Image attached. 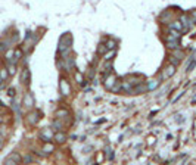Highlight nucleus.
Returning <instances> with one entry per match:
<instances>
[{"mask_svg": "<svg viewBox=\"0 0 196 165\" xmlns=\"http://www.w3.org/2000/svg\"><path fill=\"white\" fill-rule=\"evenodd\" d=\"M55 143H52L50 141H43V146H42V150H38L37 152V155H40V156H49L52 155L53 152H55Z\"/></svg>", "mask_w": 196, "mask_h": 165, "instance_id": "obj_1", "label": "nucleus"}, {"mask_svg": "<svg viewBox=\"0 0 196 165\" xmlns=\"http://www.w3.org/2000/svg\"><path fill=\"white\" fill-rule=\"evenodd\" d=\"M59 93L62 96H69L71 94V86H69V81L65 77L59 78Z\"/></svg>", "mask_w": 196, "mask_h": 165, "instance_id": "obj_2", "label": "nucleus"}, {"mask_svg": "<svg viewBox=\"0 0 196 165\" xmlns=\"http://www.w3.org/2000/svg\"><path fill=\"white\" fill-rule=\"evenodd\" d=\"M165 40H180L181 38V31H177V30H174V28H171L168 27L167 30H165Z\"/></svg>", "mask_w": 196, "mask_h": 165, "instance_id": "obj_3", "label": "nucleus"}, {"mask_svg": "<svg viewBox=\"0 0 196 165\" xmlns=\"http://www.w3.org/2000/svg\"><path fill=\"white\" fill-rule=\"evenodd\" d=\"M174 74H176V65L168 64V65L162 69V77H161V78H162V80H168V78H171Z\"/></svg>", "mask_w": 196, "mask_h": 165, "instance_id": "obj_4", "label": "nucleus"}, {"mask_svg": "<svg viewBox=\"0 0 196 165\" xmlns=\"http://www.w3.org/2000/svg\"><path fill=\"white\" fill-rule=\"evenodd\" d=\"M118 81V78H117V75L114 74V72H111V74H108L106 77H105V81H103V86H105V89L106 90H111L112 86L115 84V82Z\"/></svg>", "mask_w": 196, "mask_h": 165, "instance_id": "obj_5", "label": "nucleus"}, {"mask_svg": "<svg viewBox=\"0 0 196 165\" xmlns=\"http://www.w3.org/2000/svg\"><path fill=\"white\" fill-rule=\"evenodd\" d=\"M180 21H181V25H183V31L184 33H187L189 30L192 28V25H193V21H192V18L186 15V13H183L181 16H180Z\"/></svg>", "mask_w": 196, "mask_h": 165, "instance_id": "obj_6", "label": "nucleus"}, {"mask_svg": "<svg viewBox=\"0 0 196 165\" xmlns=\"http://www.w3.org/2000/svg\"><path fill=\"white\" fill-rule=\"evenodd\" d=\"M40 118H42V112L40 111H33V112H30L27 115V121H28V124H31V125H35V124L40 121Z\"/></svg>", "mask_w": 196, "mask_h": 165, "instance_id": "obj_7", "label": "nucleus"}, {"mask_svg": "<svg viewBox=\"0 0 196 165\" xmlns=\"http://www.w3.org/2000/svg\"><path fill=\"white\" fill-rule=\"evenodd\" d=\"M21 162H22V156L19 153H16V152H12L5 159V164H21Z\"/></svg>", "mask_w": 196, "mask_h": 165, "instance_id": "obj_8", "label": "nucleus"}, {"mask_svg": "<svg viewBox=\"0 0 196 165\" xmlns=\"http://www.w3.org/2000/svg\"><path fill=\"white\" fill-rule=\"evenodd\" d=\"M55 118H58V119H62L64 123L67 124V118H71V114H69L68 109H65V108H60V109H58V111L55 112Z\"/></svg>", "mask_w": 196, "mask_h": 165, "instance_id": "obj_9", "label": "nucleus"}, {"mask_svg": "<svg viewBox=\"0 0 196 165\" xmlns=\"http://www.w3.org/2000/svg\"><path fill=\"white\" fill-rule=\"evenodd\" d=\"M53 141L58 143V145H64L67 141V133L59 130V131H55L53 133Z\"/></svg>", "mask_w": 196, "mask_h": 165, "instance_id": "obj_10", "label": "nucleus"}, {"mask_svg": "<svg viewBox=\"0 0 196 165\" xmlns=\"http://www.w3.org/2000/svg\"><path fill=\"white\" fill-rule=\"evenodd\" d=\"M53 130H50V128H43L42 131H40V139H42L43 141H50L53 140Z\"/></svg>", "mask_w": 196, "mask_h": 165, "instance_id": "obj_11", "label": "nucleus"}, {"mask_svg": "<svg viewBox=\"0 0 196 165\" xmlns=\"http://www.w3.org/2000/svg\"><path fill=\"white\" fill-rule=\"evenodd\" d=\"M22 105L28 109H31L33 105H34V99H33V96H31V93H25V96H24V102H22Z\"/></svg>", "mask_w": 196, "mask_h": 165, "instance_id": "obj_12", "label": "nucleus"}, {"mask_svg": "<svg viewBox=\"0 0 196 165\" xmlns=\"http://www.w3.org/2000/svg\"><path fill=\"white\" fill-rule=\"evenodd\" d=\"M125 80H127V81L130 82V84H131V86H137V84H139V82H142V81H143V80H142V77H140V75H134V74L128 75V77H127V78H125Z\"/></svg>", "mask_w": 196, "mask_h": 165, "instance_id": "obj_13", "label": "nucleus"}, {"mask_svg": "<svg viewBox=\"0 0 196 165\" xmlns=\"http://www.w3.org/2000/svg\"><path fill=\"white\" fill-rule=\"evenodd\" d=\"M147 91V84H143V81L139 82L137 86H134V90L133 93H136V94H142V93H146Z\"/></svg>", "mask_w": 196, "mask_h": 165, "instance_id": "obj_14", "label": "nucleus"}, {"mask_svg": "<svg viewBox=\"0 0 196 165\" xmlns=\"http://www.w3.org/2000/svg\"><path fill=\"white\" fill-rule=\"evenodd\" d=\"M165 46H167V49H170V50L180 49L179 40H165Z\"/></svg>", "mask_w": 196, "mask_h": 165, "instance_id": "obj_15", "label": "nucleus"}, {"mask_svg": "<svg viewBox=\"0 0 196 165\" xmlns=\"http://www.w3.org/2000/svg\"><path fill=\"white\" fill-rule=\"evenodd\" d=\"M24 58V50L16 47V49H13V62L16 64L18 61H21V59Z\"/></svg>", "mask_w": 196, "mask_h": 165, "instance_id": "obj_16", "label": "nucleus"}, {"mask_svg": "<svg viewBox=\"0 0 196 165\" xmlns=\"http://www.w3.org/2000/svg\"><path fill=\"white\" fill-rule=\"evenodd\" d=\"M115 55H117L115 49H114V50H106V52L103 53V61H105V62H106V61H114Z\"/></svg>", "mask_w": 196, "mask_h": 165, "instance_id": "obj_17", "label": "nucleus"}, {"mask_svg": "<svg viewBox=\"0 0 196 165\" xmlns=\"http://www.w3.org/2000/svg\"><path fill=\"white\" fill-rule=\"evenodd\" d=\"M21 81L24 82V84H28V82H30V69H28V68H24V69H22Z\"/></svg>", "mask_w": 196, "mask_h": 165, "instance_id": "obj_18", "label": "nucleus"}, {"mask_svg": "<svg viewBox=\"0 0 196 165\" xmlns=\"http://www.w3.org/2000/svg\"><path fill=\"white\" fill-rule=\"evenodd\" d=\"M168 27L171 28H174V30H177V31H183V25H181V21L180 19H176V21H171Z\"/></svg>", "mask_w": 196, "mask_h": 165, "instance_id": "obj_19", "label": "nucleus"}, {"mask_svg": "<svg viewBox=\"0 0 196 165\" xmlns=\"http://www.w3.org/2000/svg\"><path fill=\"white\" fill-rule=\"evenodd\" d=\"M6 69H8V72H9V77H12V75H15L16 74V64L15 62H9V64H6Z\"/></svg>", "mask_w": 196, "mask_h": 165, "instance_id": "obj_20", "label": "nucleus"}, {"mask_svg": "<svg viewBox=\"0 0 196 165\" xmlns=\"http://www.w3.org/2000/svg\"><path fill=\"white\" fill-rule=\"evenodd\" d=\"M162 81V78L161 80H152V81H149L147 82V91H152V90H155L158 86H159V82Z\"/></svg>", "mask_w": 196, "mask_h": 165, "instance_id": "obj_21", "label": "nucleus"}, {"mask_svg": "<svg viewBox=\"0 0 196 165\" xmlns=\"http://www.w3.org/2000/svg\"><path fill=\"white\" fill-rule=\"evenodd\" d=\"M105 46H106L108 50H114V49H117V41L112 40V38H108L106 43H105Z\"/></svg>", "mask_w": 196, "mask_h": 165, "instance_id": "obj_22", "label": "nucleus"}, {"mask_svg": "<svg viewBox=\"0 0 196 165\" xmlns=\"http://www.w3.org/2000/svg\"><path fill=\"white\" fill-rule=\"evenodd\" d=\"M0 78L5 81V80H8L9 78V72H8V69L3 66V68H0Z\"/></svg>", "mask_w": 196, "mask_h": 165, "instance_id": "obj_23", "label": "nucleus"}, {"mask_svg": "<svg viewBox=\"0 0 196 165\" xmlns=\"http://www.w3.org/2000/svg\"><path fill=\"white\" fill-rule=\"evenodd\" d=\"M121 82H122V81H119V80H118V81H117L115 84H114V86H112V89H111L112 93H118V91H121V89H122Z\"/></svg>", "mask_w": 196, "mask_h": 165, "instance_id": "obj_24", "label": "nucleus"}, {"mask_svg": "<svg viewBox=\"0 0 196 165\" xmlns=\"http://www.w3.org/2000/svg\"><path fill=\"white\" fill-rule=\"evenodd\" d=\"M74 78H75V81H77L78 84H81V86L84 84V77H83L81 72H75V74H74Z\"/></svg>", "mask_w": 196, "mask_h": 165, "instance_id": "obj_25", "label": "nucleus"}, {"mask_svg": "<svg viewBox=\"0 0 196 165\" xmlns=\"http://www.w3.org/2000/svg\"><path fill=\"white\" fill-rule=\"evenodd\" d=\"M103 159H105V156H103V152H97V153H96V164H100Z\"/></svg>", "mask_w": 196, "mask_h": 165, "instance_id": "obj_26", "label": "nucleus"}, {"mask_svg": "<svg viewBox=\"0 0 196 165\" xmlns=\"http://www.w3.org/2000/svg\"><path fill=\"white\" fill-rule=\"evenodd\" d=\"M106 50H108L106 49V46H105V44H100V46L97 47V55H103Z\"/></svg>", "mask_w": 196, "mask_h": 165, "instance_id": "obj_27", "label": "nucleus"}, {"mask_svg": "<svg viewBox=\"0 0 196 165\" xmlns=\"http://www.w3.org/2000/svg\"><path fill=\"white\" fill-rule=\"evenodd\" d=\"M33 161H34V158L31 153H28L25 158H22V162H33Z\"/></svg>", "mask_w": 196, "mask_h": 165, "instance_id": "obj_28", "label": "nucleus"}, {"mask_svg": "<svg viewBox=\"0 0 196 165\" xmlns=\"http://www.w3.org/2000/svg\"><path fill=\"white\" fill-rule=\"evenodd\" d=\"M195 66H196V61H192V62H190V65L187 66V69H186V71H187V72L193 71V68H195Z\"/></svg>", "mask_w": 196, "mask_h": 165, "instance_id": "obj_29", "label": "nucleus"}, {"mask_svg": "<svg viewBox=\"0 0 196 165\" xmlns=\"http://www.w3.org/2000/svg\"><path fill=\"white\" fill-rule=\"evenodd\" d=\"M147 145H151V146L155 145V137L154 136H149V137H147Z\"/></svg>", "mask_w": 196, "mask_h": 165, "instance_id": "obj_30", "label": "nucleus"}, {"mask_svg": "<svg viewBox=\"0 0 196 165\" xmlns=\"http://www.w3.org/2000/svg\"><path fill=\"white\" fill-rule=\"evenodd\" d=\"M189 16L192 18V21H193V22H196V10H192V12L189 13Z\"/></svg>", "mask_w": 196, "mask_h": 165, "instance_id": "obj_31", "label": "nucleus"}, {"mask_svg": "<svg viewBox=\"0 0 196 165\" xmlns=\"http://www.w3.org/2000/svg\"><path fill=\"white\" fill-rule=\"evenodd\" d=\"M8 94L10 96V97H13V96H15V89H12V87H10V89L8 90Z\"/></svg>", "mask_w": 196, "mask_h": 165, "instance_id": "obj_32", "label": "nucleus"}, {"mask_svg": "<svg viewBox=\"0 0 196 165\" xmlns=\"http://www.w3.org/2000/svg\"><path fill=\"white\" fill-rule=\"evenodd\" d=\"M93 77H94V69L90 68V71H89V78H93Z\"/></svg>", "mask_w": 196, "mask_h": 165, "instance_id": "obj_33", "label": "nucleus"}, {"mask_svg": "<svg viewBox=\"0 0 196 165\" xmlns=\"http://www.w3.org/2000/svg\"><path fill=\"white\" fill-rule=\"evenodd\" d=\"M2 146H3V141L0 140V149H2Z\"/></svg>", "mask_w": 196, "mask_h": 165, "instance_id": "obj_34", "label": "nucleus"}]
</instances>
